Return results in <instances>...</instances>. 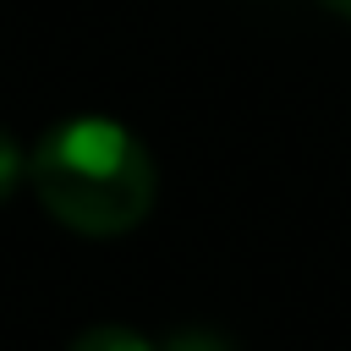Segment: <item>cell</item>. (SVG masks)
Segmentation results:
<instances>
[{"label": "cell", "mask_w": 351, "mask_h": 351, "mask_svg": "<svg viewBox=\"0 0 351 351\" xmlns=\"http://www.w3.org/2000/svg\"><path fill=\"white\" fill-rule=\"evenodd\" d=\"M27 181L77 236H126L154 208V159L110 115L55 121L27 154Z\"/></svg>", "instance_id": "1"}, {"label": "cell", "mask_w": 351, "mask_h": 351, "mask_svg": "<svg viewBox=\"0 0 351 351\" xmlns=\"http://www.w3.org/2000/svg\"><path fill=\"white\" fill-rule=\"evenodd\" d=\"M71 351H159V346L148 335L126 329V324H93V329H82L71 340Z\"/></svg>", "instance_id": "2"}, {"label": "cell", "mask_w": 351, "mask_h": 351, "mask_svg": "<svg viewBox=\"0 0 351 351\" xmlns=\"http://www.w3.org/2000/svg\"><path fill=\"white\" fill-rule=\"evenodd\" d=\"M22 181H27V154H22V143L0 126V203H5Z\"/></svg>", "instance_id": "3"}, {"label": "cell", "mask_w": 351, "mask_h": 351, "mask_svg": "<svg viewBox=\"0 0 351 351\" xmlns=\"http://www.w3.org/2000/svg\"><path fill=\"white\" fill-rule=\"evenodd\" d=\"M159 351H236L225 335H214V329H176Z\"/></svg>", "instance_id": "4"}, {"label": "cell", "mask_w": 351, "mask_h": 351, "mask_svg": "<svg viewBox=\"0 0 351 351\" xmlns=\"http://www.w3.org/2000/svg\"><path fill=\"white\" fill-rule=\"evenodd\" d=\"M324 5H329V11L340 16V22H351V0H324Z\"/></svg>", "instance_id": "5"}]
</instances>
